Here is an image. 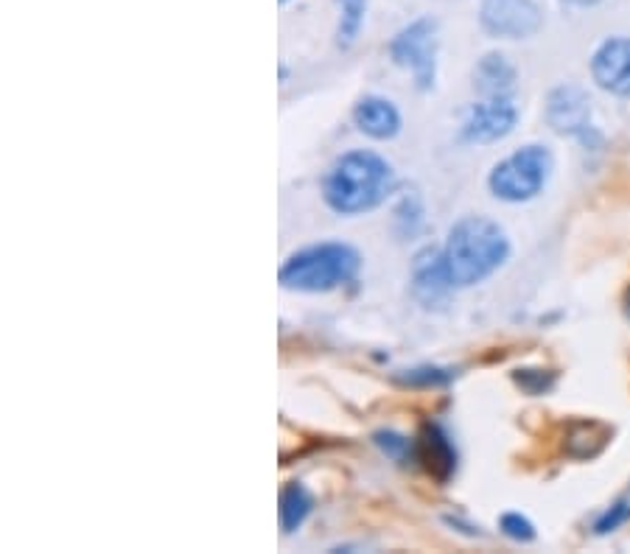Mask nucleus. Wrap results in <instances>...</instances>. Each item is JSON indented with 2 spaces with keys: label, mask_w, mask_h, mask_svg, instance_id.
Instances as JSON below:
<instances>
[{
  "label": "nucleus",
  "mask_w": 630,
  "mask_h": 554,
  "mask_svg": "<svg viewBox=\"0 0 630 554\" xmlns=\"http://www.w3.org/2000/svg\"><path fill=\"white\" fill-rule=\"evenodd\" d=\"M398 188L393 165L370 149H354L336 157L322 180V199L334 213L361 216L381 208Z\"/></svg>",
  "instance_id": "1"
},
{
  "label": "nucleus",
  "mask_w": 630,
  "mask_h": 554,
  "mask_svg": "<svg viewBox=\"0 0 630 554\" xmlns=\"http://www.w3.org/2000/svg\"><path fill=\"white\" fill-rule=\"evenodd\" d=\"M448 274L457 288L480 286L510 258V238L485 216H466L448 230L443 247Z\"/></svg>",
  "instance_id": "2"
},
{
  "label": "nucleus",
  "mask_w": 630,
  "mask_h": 554,
  "mask_svg": "<svg viewBox=\"0 0 630 554\" xmlns=\"http://www.w3.org/2000/svg\"><path fill=\"white\" fill-rule=\"evenodd\" d=\"M361 269V255L345 242H322L314 247L297 249L286 258L277 281L289 292L322 294L348 286Z\"/></svg>",
  "instance_id": "3"
},
{
  "label": "nucleus",
  "mask_w": 630,
  "mask_h": 554,
  "mask_svg": "<svg viewBox=\"0 0 630 554\" xmlns=\"http://www.w3.org/2000/svg\"><path fill=\"white\" fill-rule=\"evenodd\" d=\"M552 171H555V157L546 146H521L493 165L491 176H487V188L502 202H530L539 194H544Z\"/></svg>",
  "instance_id": "4"
},
{
  "label": "nucleus",
  "mask_w": 630,
  "mask_h": 554,
  "mask_svg": "<svg viewBox=\"0 0 630 554\" xmlns=\"http://www.w3.org/2000/svg\"><path fill=\"white\" fill-rule=\"evenodd\" d=\"M390 57L395 65L412 73L418 90H432L437 78V23L432 17L412 20L393 37Z\"/></svg>",
  "instance_id": "5"
},
{
  "label": "nucleus",
  "mask_w": 630,
  "mask_h": 554,
  "mask_svg": "<svg viewBox=\"0 0 630 554\" xmlns=\"http://www.w3.org/2000/svg\"><path fill=\"white\" fill-rule=\"evenodd\" d=\"M546 124L558 135L575 137L585 149L603 146V132L591 124V98L583 87L560 85L546 98Z\"/></svg>",
  "instance_id": "6"
},
{
  "label": "nucleus",
  "mask_w": 630,
  "mask_h": 554,
  "mask_svg": "<svg viewBox=\"0 0 630 554\" xmlns=\"http://www.w3.org/2000/svg\"><path fill=\"white\" fill-rule=\"evenodd\" d=\"M480 20L491 37L527 39L539 34L544 14L535 0H485Z\"/></svg>",
  "instance_id": "7"
},
{
  "label": "nucleus",
  "mask_w": 630,
  "mask_h": 554,
  "mask_svg": "<svg viewBox=\"0 0 630 554\" xmlns=\"http://www.w3.org/2000/svg\"><path fill=\"white\" fill-rule=\"evenodd\" d=\"M519 124V107L512 104V98H482L480 104L468 110L462 121L460 137L466 144H496L505 140Z\"/></svg>",
  "instance_id": "8"
},
{
  "label": "nucleus",
  "mask_w": 630,
  "mask_h": 554,
  "mask_svg": "<svg viewBox=\"0 0 630 554\" xmlns=\"http://www.w3.org/2000/svg\"><path fill=\"white\" fill-rule=\"evenodd\" d=\"M454 281L448 274L446 258H443V249L427 247L415 255L412 261V294L415 300L423 308H446V303L452 300L454 294Z\"/></svg>",
  "instance_id": "9"
},
{
  "label": "nucleus",
  "mask_w": 630,
  "mask_h": 554,
  "mask_svg": "<svg viewBox=\"0 0 630 554\" xmlns=\"http://www.w3.org/2000/svg\"><path fill=\"white\" fill-rule=\"evenodd\" d=\"M591 76L605 93L630 98V37H610L591 57Z\"/></svg>",
  "instance_id": "10"
},
{
  "label": "nucleus",
  "mask_w": 630,
  "mask_h": 554,
  "mask_svg": "<svg viewBox=\"0 0 630 554\" xmlns=\"http://www.w3.org/2000/svg\"><path fill=\"white\" fill-rule=\"evenodd\" d=\"M418 463L441 484H446L457 473V448L441 423H427L420 429Z\"/></svg>",
  "instance_id": "11"
},
{
  "label": "nucleus",
  "mask_w": 630,
  "mask_h": 554,
  "mask_svg": "<svg viewBox=\"0 0 630 554\" xmlns=\"http://www.w3.org/2000/svg\"><path fill=\"white\" fill-rule=\"evenodd\" d=\"M354 126L373 140H393V137H398L404 121H400L398 107L390 98L365 96L354 107Z\"/></svg>",
  "instance_id": "12"
},
{
  "label": "nucleus",
  "mask_w": 630,
  "mask_h": 554,
  "mask_svg": "<svg viewBox=\"0 0 630 554\" xmlns=\"http://www.w3.org/2000/svg\"><path fill=\"white\" fill-rule=\"evenodd\" d=\"M516 78V67L505 53H485L473 71V90L482 98H510Z\"/></svg>",
  "instance_id": "13"
},
{
  "label": "nucleus",
  "mask_w": 630,
  "mask_h": 554,
  "mask_svg": "<svg viewBox=\"0 0 630 554\" xmlns=\"http://www.w3.org/2000/svg\"><path fill=\"white\" fill-rule=\"evenodd\" d=\"M314 509V496H311L302 482H289L281 490V529L286 535L297 532L306 524V518Z\"/></svg>",
  "instance_id": "14"
},
{
  "label": "nucleus",
  "mask_w": 630,
  "mask_h": 554,
  "mask_svg": "<svg viewBox=\"0 0 630 554\" xmlns=\"http://www.w3.org/2000/svg\"><path fill=\"white\" fill-rule=\"evenodd\" d=\"M454 379H457V370L441 365H420L412 367V370L395 372V381L404 386H412V390H441V386L452 384Z\"/></svg>",
  "instance_id": "15"
},
{
  "label": "nucleus",
  "mask_w": 630,
  "mask_h": 554,
  "mask_svg": "<svg viewBox=\"0 0 630 554\" xmlns=\"http://www.w3.org/2000/svg\"><path fill=\"white\" fill-rule=\"evenodd\" d=\"M339 7V28L336 39L342 48H350L359 39L361 26H365V14H368V0H336Z\"/></svg>",
  "instance_id": "16"
},
{
  "label": "nucleus",
  "mask_w": 630,
  "mask_h": 554,
  "mask_svg": "<svg viewBox=\"0 0 630 554\" xmlns=\"http://www.w3.org/2000/svg\"><path fill=\"white\" fill-rule=\"evenodd\" d=\"M373 443L379 445V451L387 459L398 465L407 463H418V440H409L407 434H400V431L393 429H381L373 434Z\"/></svg>",
  "instance_id": "17"
},
{
  "label": "nucleus",
  "mask_w": 630,
  "mask_h": 554,
  "mask_svg": "<svg viewBox=\"0 0 630 554\" xmlns=\"http://www.w3.org/2000/svg\"><path fill=\"white\" fill-rule=\"evenodd\" d=\"M512 384L519 386L524 395L530 398H541V395H549L558 384V372L546 370V367H516L512 370Z\"/></svg>",
  "instance_id": "18"
},
{
  "label": "nucleus",
  "mask_w": 630,
  "mask_h": 554,
  "mask_svg": "<svg viewBox=\"0 0 630 554\" xmlns=\"http://www.w3.org/2000/svg\"><path fill=\"white\" fill-rule=\"evenodd\" d=\"M420 227H423V199L418 196V190H407L395 208V230L404 238H412Z\"/></svg>",
  "instance_id": "19"
},
{
  "label": "nucleus",
  "mask_w": 630,
  "mask_h": 554,
  "mask_svg": "<svg viewBox=\"0 0 630 554\" xmlns=\"http://www.w3.org/2000/svg\"><path fill=\"white\" fill-rule=\"evenodd\" d=\"M499 529L502 535H507L516 543H532L535 535H539V532H535V524L527 516H521V513H505V516L499 518Z\"/></svg>",
  "instance_id": "20"
},
{
  "label": "nucleus",
  "mask_w": 630,
  "mask_h": 554,
  "mask_svg": "<svg viewBox=\"0 0 630 554\" xmlns=\"http://www.w3.org/2000/svg\"><path fill=\"white\" fill-rule=\"evenodd\" d=\"M625 521H630V488L625 496H619L617 502L605 509L603 518L594 524V529H597V535H608V532H614L617 527H622Z\"/></svg>",
  "instance_id": "21"
},
{
  "label": "nucleus",
  "mask_w": 630,
  "mask_h": 554,
  "mask_svg": "<svg viewBox=\"0 0 630 554\" xmlns=\"http://www.w3.org/2000/svg\"><path fill=\"white\" fill-rule=\"evenodd\" d=\"M446 524L448 527H457L460 532H466V535H482L480 532V527H473V524H466V521H460V518H452V516H446Z\"/></svg>",
  "instance_id": "22"
},
{
  "label": "nucleus",
  "mask_w": 630,
  "mask_h": 554,
  "mask_svg": "<svg viewBox=\"0 0 630 554\" xmlns=\"http://www.w3.org/2000/svg\"><path fill=\"white\" fill-rule=\"evenodd\" d=\"M566 3H571V7H580V9H589V7H597L600 0H566Z\"/></svg>",
  "instance_id": "23"
},
{
  "label": "nucleus",
  "mask_w": 630,
  "mask_h": 554,
  "mask_svg": "<svg viewBox=\"0 0 630 554\" xmlns=\"http://www.w3.org/2000/svg\"><path fill=\"white\" fill-rule=\"evenodd\" d=\"M281 3H289V0H281Z\"/></svg>",
  "instance_id": "24"
}]
</instances>
